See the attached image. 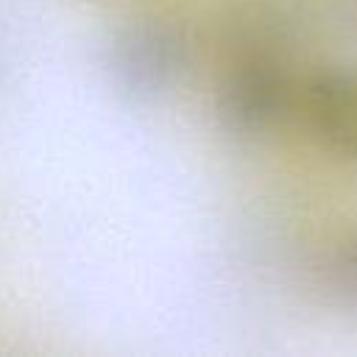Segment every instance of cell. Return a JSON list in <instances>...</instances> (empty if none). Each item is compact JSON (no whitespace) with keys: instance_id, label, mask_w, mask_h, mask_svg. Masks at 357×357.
Wrapping results in <instances>:
<instances>
[{"instance_id":"obj_1","label":"cell","mask_w":357,"mask_h":357,"mask_svg":"<svg viewBox=\"0 0 357 357\" xmlns=\"http://www.w3.org/2000/svg\"><path fill=\"white\" fill-rule=\"evenodd\" d=\"M304 114L315 139L357 162V70H321L304 89Z\"/></svg>"},{"instance_id":"obj_3","label":"cell","mask_w":357,"mask_h":357,"mask_svg":"<svg viewBox=\"0 0 357 357\" xmlns=\"http://www.w3.org/2000/svg\"><path fill=\"white\" fill-rule=\"evenodd\" d=\"M329 287L332 293L349 304V307H357V231H351L340 245L337 251L332 254L329 259Z\"/></svg>"},{"instance_id":"obj_2","label":"cell","mask_w":357,"mask_h":357,"mask_svg":"<svg viewBox=\"0 0 357 357\" xmlns=\"http://www.w3.org/2000/svg\"><path fill=\"white\" fill-rule=\"evenodd\" d=\"M290 106V84L276 67L254 64L234 75L226 89V117L234 128L259 134L273 128Z\"/></svg>"}]
</instances>
